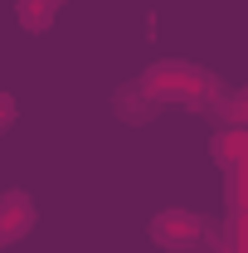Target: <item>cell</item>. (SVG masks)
Masks as SVG:
<instances>
[{
  "label": "cell",
  "mask_w": 248,
  "mask_h": 253,
  "mask_svg": "<svg viewBox=\"0 0 248 253\" xmlns=\"http://www.w3.org/2000/svg\"><path fill=\"white\" fill-rule=\"evenodd\" d=\"M5 126H15V97L0 88V131H5Z\"/></svg>",
  "instance_id": "9c48e42d"
},
{
  "label": "cell",
  "mask_w": 248,
  "mask_h": 253,
  "mask_svg": "<svg viewBox=\"0 0 248 253\" xmlns=\"http://www.w3.org/2000/svg\"><path fill=\"white\" fill-rule=\"evenodd\" d=\"M59 10H63V0H20V5H15V15H20V25H25L30 34L49 30Z\"/></svg>",
  "instance_id": "5b68a950"
},
{
  "label": "cell",
  "mask_w": 248,
  "mask_h": 253,
  "mask_svg": "<svg viewBox=\"0 0 248 253\" xmlns=\"http://www.w3.org/2000/svg\"><path fill=\"white\" fill-rule=\"evenodd\" d=\"M34 229V205L30 195H5L0 200V249L5 244H15V239H25Z\"/></svg>",
  "instance_id": "3957f363"
},
{
  "label": "cell",
  "mask_w": 248,
  "mask_h": 253,
  "mask_svg": "<svg viewBox=\"0 0 248 253\" xmlns=\"http://www.w3.org/2000/svg\"><path fill=\"white\" fill-rule=\"evenodd\" d=\"M151 239L170 253H195L214 239V224L205 214H190V210H161L151 219Z\"/></svg>",
  "instance_id": "7a4b0ae2"
},
{
  "label": "cell",
  "mask_w": 248,
  "mask_h": 253,
  "mask_svg": "<svg viewBox=\"0 0 248 253\" xmlns=\"http://www.w3.org/2000/svg\"><path fill=\"white\" fill-rule=\"evenodd\" d=\"M117 112H122V117H131V122H146V117L156 112V102L141 93L136 83H131V88H122V93H117Z\"/></svg>",
  "instance_id": "8992f818"
},
{
  "label": "cell",
  "mask_w": 248,
  "mask_h": 253,
  "mask_svg": "<svg viewBox=\"0 0 248 253\" xmlns=\"http://www.w3.org/2000/svg\"><path fill=\"white\" fill-rule=\"evenodd\" d=\"M136 88L151 97L156 107H161V102H170V107H195V112H219V107H229L224 83H219L209 68L185 63V59H161V63H151V68L136 78Z\"/></svg>",
  "instance_id": "6da1fadb"
},
{
  "label": "cell",
  "mask_w": 248,
  "mask_h": 253,
  "mask_svg": "<svg viewBox=\"0 0 248 253\" xmlns=\"http://www.w3.org/2000/svg\"><path fill=\"white\" fill-rule=\"evenodd\" d=\"M224 253H248V214H244V210H229V224H224Z\"/></svg>",
  "instance_id": "52a82bcc"
},
{
  "label": "cell",
  "mask_w": 248,
  "mask_h": 253,
  "mask_svg": "<svg viewBox=\"0 0 248 253\" xmlns=\"http://www.w3.org/2000/svg\"><path fill=\"white\" fill-rule=\"evenodd\" d=\"M229 117H234L239 126H248V88H244L239 97H234V102H229Z\"/></svg>",
  "instance_id": "ba28073f"
},
{
  "label": "cell",
  "mask_w": 248,
  "mask_h": 253,
  "mask_svg": "<svg viewBox=\"0 0 248 253\" xmlns=\"http://www.w3.org/2000/svg\"><path fill=\"white\" fill-rule=\"evenodd\" d=\"M209 151H214V161L224 166V170H229V166H244L248 161V126H239V122L219 126L214 141H209Z\"/></svg>",
  "instance_id": "277c9868"
}]
</instances>
